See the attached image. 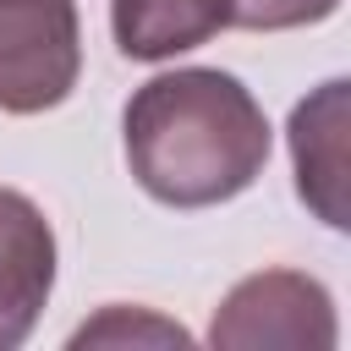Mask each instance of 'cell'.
Wrapping results in <instances>:
<instances>
[{"mask_svg":"<svg viewBox=\"0 0 351 351\" xmlns=\"http://www.w3.org/2000/svg\"><path fill=\"white\" fill-rule=\"evenodd\" d=\"M291 165L296 197L329 225L346 230V82H324L313 99L291 110Z\"/></svg>","mask_w":351,"mask_h":351,"instance_id":"obj_5","label":"cell"},{"mask_svg":"<svg viewBox=\"0 0 351 351\" xmlns=\"http://www.w3.org/2000/svg\"><path fill=\"white\" fill-rule=\"evenodd\" d=\"M137 186L170 208H214L247 192L269 165L263 104L214 66L148 77L121 115Z\"/></svg>","mask_w":351,"mask_h":351,"instance_id":"obj_1","label":"cell"},{"mask_svg":"<svg viewBox=\"0 0 351 351\" xmlns=\"http://www.w3.org/2000/svg\"><path fill=\"white\" fill-rule=\"evenodd\" d=\"M55 291V230L44 208L0 186V351H16Z\"/></svg>","mask_w":351,"mask_h":351,"instance_id":"obj_4","label":"cell"},{"mask_svg":"<svg viewBox=\"0 0 351 351\" xmlns=\"http://www.w3.org/2000/svg\"><path fill=\"white\" fill-rule=\"evenodd\" d=\"M82 71L77 0H0V110H55Z\"/></svg>","mask_w":351,"mask_h":351,"instance_id":"obj_2","label":"cell"},{"mask_svg":"<svg viewBox=\"0 0 351 351\" xmlns=\"http://www.w3.org/2000/svg\"><path fill=\"white\" fill-rule=\"evenodd\" d=\"M335 302L313 274L296 269H263L230 285L219 302L208 340L225 351H258V346H291V351H329L335 346Z\"/></svg>","mask_w":351,"mask_h":351,"instance_id":"obj_3","label":"cell"},{"mask_svg":"<svg viewBox=\"0 0 351 351\" xmlns=\"http://www.w3.org/2000/svg\"><path fill=\"white\" fill-rule=\"evenodd\" d=\"M340 0H230V27H252V33H285V27H307L335 16Z\"/></svg>","mask_w":351,"mask_h":351,"instance_id":"obj_8","label":"cell"},{"mask_svg":"<svg viewBox=\"0 0 351 351\" xmlns=\"http://www.w3.org/2000/svg\"><path fill=\"white\" fill-rule=\"evenodd\" d=\"M104 340H154V346H186L192 335L170 318H154V313H132V307H104L93 324H82L71 335V346H104Z\"/></svg>","mask_w":351,"mask_h":351,"instance_id":"obj_7","label":"cell"},{"mask_svg":"<svg viewBox=\"0 0 351 351\" xmlns=\"http://www.w3.org/2000/svg\"><path fill=\"white\" fill-rule=\"evenodd\" d=\"M230 27V0H110V33L126 60H170Z\"/></svg>","mask_w":351,"mask_h":351,"instance_id":"obj_6","label":"cell"}]
</instances>
